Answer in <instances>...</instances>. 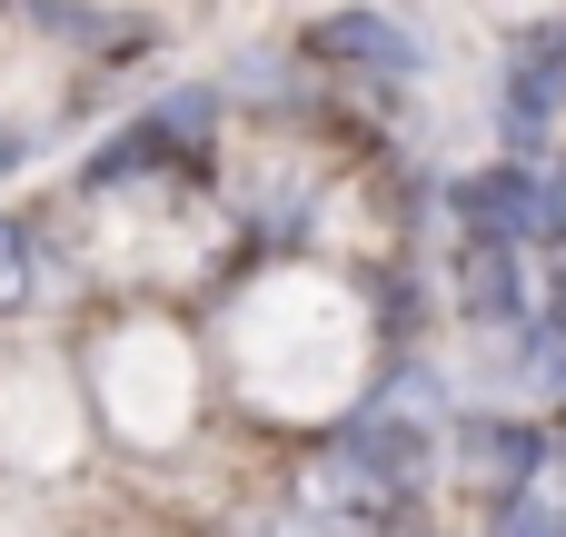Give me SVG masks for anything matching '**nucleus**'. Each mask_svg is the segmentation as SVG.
I'll list each match as a JSON object with an SVG mask.
<instances>
[{"label": "nucleus", "mask_w": 566, "mask_h": 537, "mask_svg": "<svg viewBox=\"0 0 566 537\" xmlns=\"http://www.w3.org/2000/svg\"><path fill=\"white\" fill-rule=\"evenodd\" d=\"M566 130V20H527L507 40V80H497V140L507 159H547Z\"/></svg>", "instance_id": "1"}, {"label": "nucleus", "mask_w": 566, "mask_h": 537, "mask_svg": "<svg viewBox=\"0 0 566 537\" xmlns=\"http://www.w3.org/2000/svg\"><path fill=\"white\" fill-rule=\"evenodd\" d=\"M448 209L468 219V239H507V249L566 239V179L537 169V159H488V169H468V179L448 189Z\"/></svg>", "instance_id": "2"}, {"label": "nucleus", "mask_w": 566, "mask_h": 537, "mask_svg": "<svg viewBox=\"0 0 566 537\" xmlns=\"http://www.w3.org/2000/svg\"><path fill=\"white\" fill-rule=\"evenodd\" d=\"M308 60L368 70V80H418V70H428V30H418L408 10L348 0V10H328V20H308Z\"/></svg>", "instance_id": "3"}, {"label": "nucleus", "mask_w": 566, "mask_h": 537, "mask_svg": "<svg viewBox=\"0 0 566 537\" xmlns=\"http://www.w3.org/2000/svg\"><path fill=\"white\" fill-rule=\"evenodd\" d=\"M458 319L478 339H527L537 329V299H527V259L507 239H468L458 249Z\"/></svg>", "instance_id": "4"}, {"label": "nucleus", "mask_w": 566, "mask_h": 537, "mask_svg": "<svg viewBox=\"0 0 566 537\" xmlns=\"http://www.w3.org/2000/svg\"><path fill=\"white\" fill-rule=\"evenodd\" d=\"M547 458H557V438H547L537 419H507V409L458 419V468L478 478V498H517V488H537Z\"/></svg>", "instance_id": "5"}, {"label": "nucleus", "mask_w": 566, "mask_h": 537, "mask_svg": "<svg viewBox=\"0 0 566 537\" xmlns=\"http://www.w3.org/2000/svg\"><path fill=\"white\" fill-rule=\"evenodd\" d=\"M488 537H566V498L517 488V498H497V508H488Z\"/></svg>", "instance_id": "6"}, {"label": "nucleus", "mask_w": 566, "mask_h": 537, "mask_svg": "<svg viewBox=\"0 0 566 537\" xmlns=\"http://www.w3.org/2000/svg\"><path fill=\"white\" fill-rule=\"evenodd\" d=\"M20 10H30L50 40H99V20H109L99 0H20Z\"/></svg>", "instance_id": "7"}, {"label": "nucleus", "mask_w": 566, "mask_h": 537, "mask_svg": "<svg viewBox=\"0 0 566 537\" xmlns=\"http://www.w3.org/2000/svg\"><path fill=\"white\" fill-rule=\"evenodd\" d=\"M30 279H40V269H30V229H20V219H0V309H20V299H30Z\"/></svg>", "instance_id": "8"}, {"label": "nucleus", "mask_w": 566, "mask_h": 537, "mask_svg": "<svg viewBox=\"0 0 566 537\" xmlns=\"http://www.w3.org/2000/svg\"><path fill=\"white\" fill-rule=\"evenodd\" d=\"M537 329H547V339H566V259L547 269V289H537Z\"/></svg>", "instance_id": "9"}, {"label": "nucleus", "mask_w": 566, "mask_h": 537, "mask_svg": "<svg viewBox=\"0 0 566 537\" xmlns=\"http://www.w3.org/2000/svg\"><path fill=\"white\" fill-rule=\"evenodd\" d=\"M0 169H20V140H0Z\"/></svg>", "instance_id": "10"}, {"label": "nucleus", "mask_w": 566, "mask_h": 537, "mask_svg": "<svg viewBox=\"0 0 566 537\" xmlns=\"http://www.w3.org/2000/svg\"><path fill=\"white\" fill-rule=\"evenodd\" d=\"M388 537H398V528H388ZM408 537H428V528H408Z\"/></svg>", "instance_id": "11"}]
</instances>
